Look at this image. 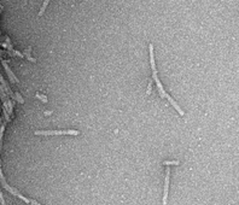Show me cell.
Listing matches in <instances>:
<instances>
[{
    "instance_id": "1",
    "label": "cell",
    "mask_w": 239,
    "mask_h": 205,
    "mask_svg": "<svg viewBox=\"0 0 239 205\" xmlns=\"http://www.w3.org/2000/svg\"><path fill=\"white\" fill-rule=\"evenodd\" d=\"M0 182H1V185H2V187L7 191V192H10L11 194H13V196H16V197H18L19 199H22L23 202H26V203H28V204H32V205H41V204H39L37 202H35V200H32V199H28V198H26V197H23L21 193H19L18 191H16L15 188H12L11 186H9V184L6 182V180H5V177H4V175H2V171H1V168H0Z\"/></svg>"
},
{
    "instance_id": "2",
    "label": "cell",
    "mask_w": 239,
    "mask_h": 205,
    "mask_svg": "<svg viewBox=\"0 0 239 205\" xmlns=\"http://www.w3.org/2000/svg\"><path fill=\"white\" fill-rule=\"evenodd\" d=\"M79 131H35V135H79Z\"/></svg>"
},
{
    "instance_id": "3",
    "label": "cell",
    "mask_w": 239,
    "mask_h": 205,
    "mask_svg": "<svg viewBox=\"0 0 239 205\" xmlns=\"http://www.w3.org/2000/svg\"><path fill=\"white\" fill-rule=\"evenodd\" d=\"M152 80L156 82L157 84V89H158V93L161 95V98H166L167 97V92L164 91V88H163V84L161 83V81H159V79H158V76H157V69H152Z\"/></svg>"
},
{
    "instance_id": "4",
    "label": "cell",
    "mask_w": 239,
    "mask_h": 205,
    "mask_svg": "<svg viewBox=\"0 0 239 205\" xmlns=\"http://www.w3.org/2000/svg\"><path fill=\"white\" fill-rule=\"evenodd\" d=\"M169 181H170V169L167 168L166 171V179H164V191H163V199H162V203L163 205L167 204V200H168V191H169Z\"/></svg>"
},
{
    "instance_id": "5",
    "label": "cell",
    "mask_w": 239,
    "mask_h": 205,
    "mask_svg": "<svg viewBox=\"0 0 239 205\" xmlns=\"http://www.w3.org/2000/svg\"><path fill=\"white\" fill-rule=\"evenodd\" d=\"M1 64H2L4 69H5V71H6V74H7V76H9L10 81H11L12 83H19L18 79H17V77L15 76V74L11 71V69H10V66H9V64H7V62H6L5 59H1Z\"/></svg>"
},
{
    "instance_id": "6",
    "label": "cell",
    "mask_w": 239,
    "mask_h": 205,
    "mask_svg": "<svg viewBox=\"0 0 239 205\" xmlns=\"http://www.w3.org/2000/svg\"><path fill=\"white\" fill-rule=\"evenodd\" d=\"M0 84H1V87H2V89L6 92V94L9 95L10 98H15V94H13V92L11 91V88H10V86H9V83L6 82V80L2 77V75H1V71H0Z\"/></svg>"
},
{
    "instance_id": "7",
    "label": "cell",
    "mask_w": 239,
    "mask_h": 205,
    "mask_svg": "<svg viewBox=\"0 0 239 205\" xmlns=\"http://www.w3.org/2000/svg\"><path fill=\"white\" fill-rule=\"evenodd\" d=\"M166 98H167V100H168V102H170V105H172V106L174 107L175 110H176V111H178V112H179V113H180V116H184V115H185L184 110H183V109H181V107H180V106L178 105V102H175L174 99H173V98H172V97H170L169 94H167V97H166Z\"/></svg>"
},
{
    "instance_id": "8",
    "label": "cell",
    "mask_w": 239,
    "mask_h": 205,
    "mask_svg": "<svg viewBox=\"0 0 239 205\" xmlns=\"http://www.w3.org/2000/svg\"><path fill=\"white\" fill-rule=\"evenodd\" d=\"M24 56L27 57L28 60H30V62H33V63L37 62V59L32 57V47H28L27 50H24Z\"/></svg>"
},
{
    "instance_id": "9",
    "label": "cell",
    "mask_w": 239,
    "mask_h": 205,
    "mask_svg": "<svg viewBox=\"0 0 239 205\" xmlns=\"http://www.w3.org/2000/svg\"><path fill=\"white\" fill-rule=\"evenodd\" d=\"M48 2H50V0H45V1H44V4H42L41 9H40V11H39L37 16H42V15H44V12H45V10H46L47 5H48Z\"/></svg>"
},
{
    "instance_id": "10",
    "label": "cell",
    "mask_w": 239,
    "mask_h": 205,
    "mask_svg": "<svg viewBox=\"0 0 239 205\" xmlns=\"http://www.w3.org/2000/svg\"><path fill=\"white\" fill-rule=\"evenodd\" d=\"M162 164L163 165H179L180 162L179 160H164Z\"/></svg>"
},
{
    "instance_id": "11",
    "label": "cell",
    "mask_w": 239,
    "mask_h": 205,
    "mask_svg": "<svg viewBox=\"0 0 239 205\" xmlns=\"http://www.w3.org/2000/svg\"><path fill=\"white\" fill-rule=\"evenodd\" d=\"M13 94H15V98H13L15 100H17L19 104H24V99L22 98V95H21L18 92H16V93H13Z\"/></svg>"
},
{
    "instance_id": "12",
    "label": "cell",
    "mask_w": 239,
    "mask_h": 205,
    "mask_svg": "<svg viewBox=\"0 0 239 205\" xmlns=\"http://www.w3.org/2000/svg\"><path fill=\"white\" fill-rule=\"evenodd\" d=\"M35 97H37V98H39V99H40L41 102H48V100H47V97H46V95H42V94H40V93H37V94H35Z\"/></svg>"
},
{
    "instance_id": "13",
    "label": "cell",
    "mask_w": 239,
    "mask_h": 205,
    "mask_svg": "<svg viewBox=\"0 0 239 205\" xmlns=\"http://www.w3.org/2000/svg\"><path fill=\"white\" fill-rule=\"evenodd\" d=\"M52 111H45V115H51Z\"/></svg>"
},
{
    "instance_id": "14",
    "label": "cell",
    "mask_w": 239,
    "mask_h": 205,
    "mask_svg": "<svg viewBox=\"0 0 239 205\" xmlns=\"http://www.w3.org/2000/svg\"><path fill=\"white\" fill-rule=\"evenodd\" d=\"M1 9H2V6H0V10H1ZM0 12H1V11H0Z\"/></svg>"
},
{
    "instance_id": "15",
    "label": "cell",
    "mask_w": 239,
    "mask_h": 205,
    "mask_svg": "<svg viewBox=\"0 0 239 205\" xmlns=\"http://www.w3.org/2000/svg\"><path fill=\"white\" fill-rule=\"evenodd\" d=\"M0 36H1V33H0Z\"/></svg>"
}]
</instances>
